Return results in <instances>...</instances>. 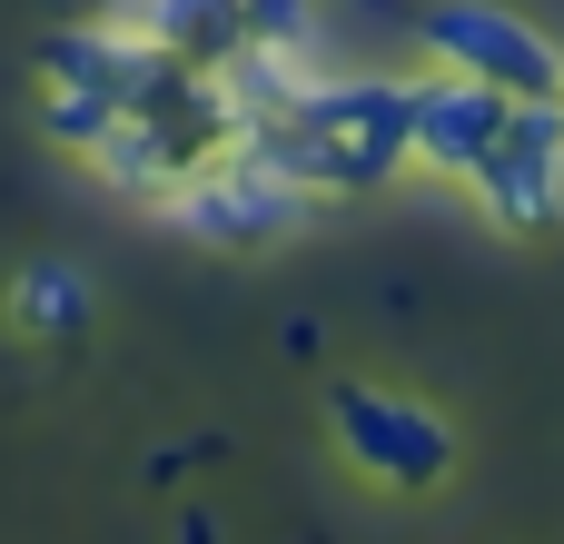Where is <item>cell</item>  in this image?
Segmentation results:
<instances>
[{
    "instance_id": "cell-1",
    "label": "cell",
    "mask_w": 564,
    "mask_h": 544,
    "mask_svg": "<svg viewBox=\"0 0 564 544\" xmlns=\"http://www.w3.org/2000/svg\"><path fill=\"white\" fill-rule=\"evenodd\" d=\"M238 139H258L307 198H367L397 168H416V129H406V79H297L268 119H248Z\"/></svg>"
},
{
    "instance_id": "cell-2",
    "label": "cell",
    "mask_w": 564,
    "mask_h": 544,
    "mask_svg": "<svg viewBox=\"0 0 564 544\" xmlns=\"http://www.w3.org/2000/svg\"><path fill=\"white\" fill-rule=\"evenodd\" d=\"M327 426H337V456H347L367 486H387V496H436V486L456 476V436H446V416L416 406L406 387H367V377H347V387L327 396Z\"/></svg>"
},
{
    "instance_id": "cell-3",
    "label": "cell",
    "mask_w": 564,
    "mask_h": 544,
    "mask_svg": "<svg viewBox=\"0 0 564 544\" xmlns=\"http://www.w3.org/2000/svg\"><path fill=\"white\" fill-rule=\"evenodd\" d=\"M416 50L446 59V69L496 79L506 99H564V50L535 20H516L506 0H426L416 10Z\"/></svg>"
},
{
    "instance_id": "cell-4",
    "label": "cell",
    "mask_w": 564,
    "mask_h": 544,
    "mask_svg": "<svg viewBox=\"0 0 564 544\" xmlns=\"http://www.w3.org/2000/svg\"><path fill=\"white\" fill-rule=\"evenodd\" d=\"M297 178L258 149V139H228L218 159H198L178 188H169V218L198 238V248H258V238H278L288 218H297Z\"/></svg>"
},
{
    "instance_id": "cell-5",
    "label": "cell",
    "mask_w": 564,
    "mask_h": 544,
    "mask_svg": "<svg viewBox=\"0 0 564 544\" xmlns=\"http://www.w3.org/2000/svg\"><path fill=\"white\" fill-rule=\"evenodd\" d=\"M466 188L496 228H555L564 218V99H516L506 139L476 159Z\"/></svg>"
},
{
    "instance_id": "cell-6",
    "label": "cell",
    "mask_w": 564,
    "mask_h": 544,
    "mask_svg": "<svg viewBox=\"0 0 564 544\" xmlns=\"http://www.w3.org/2000/svg\"><path fill=\"white\" fill-rule=\"evenodd\" d=\"M506 119H516V99L496 89V79H476V69H446V59H426L416 79H406V129H416V168L426 178H476V159L506 139Z\"/></svg>"
},
{
    "instance_id": "cell-7",
    "label": "cell",
    "mask_w": 564,
    "mask_h": 544,
    "mask_svg": "<svg viewBox=\"0 0 564 544\" xmlns=\"http://www.w3.org/2000/svg\"><path fill=\"white\" fill-rule=\"evenodd\" d=\"M89 278L69 268V258H30L20 278H10V317H20V337H79L89 327Z\"/></svg>"
},
{
    "instance_id": "cell-8",
    "label": "cell",
    "mask_w": 564,
    "mask_h": 544,
    "mask_svg": "<svg viewBox=\"0 0 564 544\" xmlns=\"http://www.w3.org/2000/svg\"><path fill=\"white\" fill-rule=\"evenodd\" d=\"M248 30H258V40H288V50H297V40H307V0H248Z\"/></svg>"
},
{
    "instance_id": "cell-9",
    "label": "cell",
    "mask_w": 564,
    "mask_h": 544,
    "mask_svg": "<svg viewBox=\"0 0 564 544\" xmlns=\"http://www.w3.org/2000/svg\"><path fill=\"white\" fill-rule=\"evenodd\" d=\"M357 10H387V20H397V10H406V0H357ZM406 20H416V10H406Z\"/></svg>"
},
{
    "instance_id": "cell-10",
    "label": "cell",
    "mask_w": 564,
    "mask_h": 544,
    "mask_svg": "<svg viewBox=\"0 0 564 544\" xmlns=\"http://www.w3.org/2000/svg\"><path fill=\"white\" fill-rule=\"evenodd\" d=\"M79 10H99V20H119V10H129V0H79Z\"/></svg>"
}]
</instances>
